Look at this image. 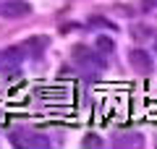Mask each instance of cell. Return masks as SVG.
<instances>
[{"label":"cell","instance_id":"6da1fadb","mask_svg":"<svg viewBox=\"0 0 157 149\" xmlns=\"http://www.w3.org/2000/svg\"><path fill=\"white\" fill-rule=\"evenodd\" d=\"M128 63H131V68H134L136 73H152V68H155L152 55L147 52V50H131L128 52Z\"/></svg>","mask_w":157,"mask_h":149},{"label":"cell","instance_id":"7a4b0ae2","mask_svg":"<svg viewBox=\"0 0 157 149\" xmlns=\"http://www.w3.org/2000/svg\"><path fill=\"white\" fill-rule=\"evenodd\" d=\"M0 13L6 18H21V16H29L32 13V6H29L26 0H8L0 6Z\"/></svg>","mask_w":157,"mask_h":149},{"label":"cell","instance_id":"3957f363","mask_svg":"<svg viewBox=\"0 0 157 149\" xmlns=\"http://www.w3.org/2000/svg\"><path fill=\"white\" fill-rule=\"evenodd\" d=\"M73 58H76L81 66H92V68H102V66H105V60H102V58H97L94 52H89V50L81 47V44H78V47H73Z\"/></svg>","mask_w":157,"mask_h":149},{"label":"cell","instance_id":"277c9868","mask_svg":"<svg viewBox=\"0 0 157 149\" xmlns=\"http://www.w3.org/2000/svg\"><path fill=\"white\" fill-rule=\"evenodd\" d=\"M21 47L26 50L32 58H39L42 52H45V47H47V37H29L26 42L21 44Z\"/></svg>","mask_w":157,"mask_h":149},{"label":"cell","instance_id":"5b68a950","mask_svg":"<svg viewBox=\"0 0 157 149\" xmlns=\"http://www.w3.org/2000/svg\"><path fill=\"white\" fill-rule=\"evenodd\" d=\"M97 50H100L102 55H107V52L115 50V42H113L110 37H97Z\"/></svg>","mask_w":157,"mask_h":149},{"label":"cell","instance_id":"8992f818","mask_svg":"<svg viewBox=\"0 0 157 149\" xmlns=\"http://www.w3.org/2000/svg\"><path fill=\"white\" fill-rule=\"evenodd\" d=\"M84 147H102V139L100 136H84Z\"/></svg>","mask_w":157,"mask_h":149},{"label":"cell","instance_id":"52a82bcc","mask_svg":"<svg viewBox=\"0 0 157 149\" xmlns=\"http://www.w3.org/2000/svg\"><path fill=\"white\" fill-rule=\"evenodd\" d=\"M155 3H157V0H141V6H144L147 11H149V8H155Z\"/></svg>","mask_w":157,"mask_h":149},{"label":"cell","instance_id":"ba28073f","mask_svg":"<svg viewBox=\"0 0 157 149\" xmlns=\"http://www.w3.org/2000/svg\"><path fill=\"white\" fill-rule=\"evenodd\" d=\"M155 52H157V39H155Z\"/></svg>","mask_w":157,"mask_h":149}]
</instances>
